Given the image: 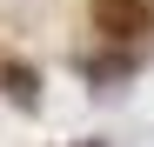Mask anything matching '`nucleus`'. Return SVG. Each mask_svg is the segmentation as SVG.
<instances>
[{"instance_id": "1", "label": "nucleus", "mask_w": 154, "mask_h": 147, "mask_svg": "<svg viewBox=\"0 0 154 147\" xmlns=\"http://www.w3.org/2000/svg\"><path fill=\"white\" fill-rule=\"evenodd\" d=\"M94 27L107 40H141L154 34V7L147 0H94Z\"/></svg>"}, {"instance_id": "2", "label": "nucleus", "mask_w": 154, "mask_h": 147, "mask_svg": "<svg viewBox=\"0 0 154 147\" xmlns=\"http://www.w3.org/2000/svg\"><path fill=\"white\" fill-rule=\"evenodd\" d=\"M81 147H94V140H81Z\"/></svg>"}]
</instances>
